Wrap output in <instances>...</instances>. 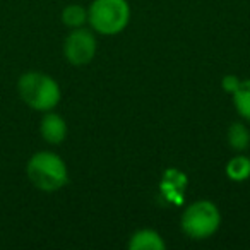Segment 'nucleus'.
<instances>
[{"label":"nucleus","instance_id":"nucleus-2","mask_svg":"<svg viewBox=\"0 0 250 250\" xmlns=\"http://www.w3.org/2000/svg\"><path fill=\"white\" fill-rule=\"evenodd\" d=\"M26 177L42 192H57L69 182V170L53 151H38L26 163Z\"/></svg>","mask_w":250,"mask_h":250},{"label":"nucleus","instance_id":"nucleus-5","mask_svg":"<svg viewBox=\"0 0 250 250\" xmlns=\"http://www.w3.org/2000/svg\"><path fill=\"white\" fill-rule=\"evenodd\" d=\"M96 55V38L91 29L76 28L63 42V57L70 65H87Z\"/></svg>","mask_w":250,"mask_h":250},{"label":"nucleus","instance_id":"nucleus-1","mask_svg":"<svg viewBox=\"0 0 250 250\" xmlns=\"http://www.w3.org/2000/svg\"><path fill=\"white\" fill-rule=\"evenodd\" d=\"M18 93L22 103L42 113L55 110L62 98L59 83L42 70H28L21 74L18 79Z\"/></svg>","mask_w":250,"mask_h":250},{"label":"nucleus","instance_id":"nucleus-12","mask_svg":"<svg viewBox=\"0 0 250 250\" xmlns=\"http://www.w3.org/2000/svg\"><path fill=\"white\" fill-rule=\"evenodd\" d=\"M240 83H242V81H240L238 77L235 76V74H228V76L223 77V81H221V87L226 91V93L233 94V93H235V91H236V87L240 86Z\"/></svg>","mask_w":250,"mask_h":250},{"label":"nucleus","instance_id":"nucleus-7","mask_svg":"<svg viewBox=\"0 0 250 250\" xmlns=\"http://www.w3.org/2000/svg\"><path fill=\"white\" fill-rule=\"evenodd\" d=\"M167 243H165L163 236L154 229H137L129 240V249L130 250H165Z\"/></svg>","mask_w":250,"mask_h":250},{"label":"nucleus","instance_id":"nucleus-8","mask_svg":"<svg viewBox=\"0 0 250 250\" xmlns=\"http://www.w3.org/2000/svg\"><path fill=\"white\" fill-rule=\"evenodd\" d=\"M60 19L70 29L83 28L87 22V9L81 4H69L67 7H63Z\"/></svg>","mask_w":250,"mask_h":250},{"label":"nucleus","instance_id":"nucleus-3","mask_svg":"<svg viewBox=\"0 0 250 250\" xmlns=\"http://www.w3.org/2000/svg\"><path fill=\"white\" fill-rule=\"evenodd\" d=\"M91 29L103 36L120 35L130 22V5L127 0H93L87 9Z\"/></svg>","mask_w":250,"mask_h":250},{"label":"nucleus","instance_id":"nucleus-4","mask_svg":"<svg viewBox=\"0 0 250 250\" xmlns=\"http://www.w3.org/2000/svg\"><path fill=\"white\" fill-rule=\"evenodd\" d=\"M182 229L192 240H206L218 231L221 225V212L211 201H197L182 214Z\"/></svg>","mask_w":250,"mask_h":250},{"label":"nucleus","instance_id":"nucleus-6","mask_svg":"<svg viewBox=\"0 0 250 250\" xmlns=\"http://www.w3.org/2000/svg\"><path fill=\"white\" fill-rule=\"evenodd\" d=\"M40 134H42L45 143L52 144V146H59L67 137V122L53 110L45 111L42 120H40Z\"/></svg>","mask_w":250,"mask_h":250},{"label":"nucleus","instance_id":"nucleus-9","mask_svg":"<svg viewBox=\"0 0 250 250\" xmlns=\"http://www.w3.org/2000/svg\"><path fill=\"white\" fill-rule=\"evenodd\" d=\"M228 144L236 153L245 151L250 146V130L243 124H238V122L231 124V127L228 130Z\"/></svg>","mask_w":250,"mask_h":250},{"label":"nucleus","instance_id":"nucleus-11","mask_svg":"<svg viewBox=\"0 0 250 250\" xmlns=\"http://www.w3.org/2000/svg\"><path fill=\"white\" fill-rule=\"evenodd\" d=\"M226 175L233 182H245L250 177V158L242 154L231 158L226 165Z\"/></svg>","mask_w":250,"mask_h":250},{"label":"nucleus","instance_id":"nucleus-10","mask_svg":"<svg viewBox=\"0 0 250 250\" xmlns=\"http://www.w3.org/2000/svg\"><path fill=\"white\" fill-rule=\"evenodd\" d=\"M231 96L235 110L238 111V115L250 122V79L242 81Z\"/></svg>","mask_w":250,"mask_h":250}]
</instances>
